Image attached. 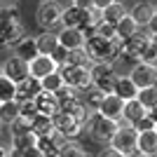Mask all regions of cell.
Masks as SVG:
<instances>
[{
    "instance_id": "cell-1",
    "label": "cell",
    "mask_w": 157,
    "mask_h": 157,
    "mask_svg": "<svg viewBox=\"0 0 157 157\" xmlns=\"http://www.w3.org/2000/svg\"><path fill=\"white\" fill-rule=\"evenodd\" d=\"M85 52L92 63H117L120 61V40H105L92 35L85 42Z\"/></svg>"
},
{
    "instance_id": "cell-16",
    "label": "cell",
    "mask_w": 157,
    "mask_h": 157,
    "mask_svg": "<svg viewBox=\"0 0 157 157\" xmlns=\"http://www.w3.org/2000/svg\"><path fill=\"white\" fill-rule=\"evenodd\" d=\"M40 92H42L40 80L26 78V80H21V82H17V94H14V101H19V103H24V101H35V96H38Z\"/></svg>"
},
{
    "instance_id": "cell-3",
    "label": "cell",
    "mask_w": 157,
    "mask_h": 157,
    "mask_svg": "<svg viewBox=\"0 0 157 157\" xmlns=\"http://www.w3.org/2000/svg\"><path fill=\"white\" fill-rule=\"evenodd\" d=\"M148 45H150V35L141 28V31H136L131 38L120 42V59L129 61L131 66L138 63V61H143V54H145V49H148Z\"/></svg>"
},
{
    "instance_id": "cell-35",
    "label": "cell",
    "mask_w": 157,
    "mask_h": 157,
    "mask_svg": "<svg viewBox=\"0 0 157 157\" xmlns=\"http://www.w3.org/2000/svg\"><path fill=\"white\" fill-rule=\"evenodd\" d=\"M63 66H82V68H89V66H92V61H89V56H87V52H85V47H82V49H73V52H68Z\"/></svg>"
},
{
    "instance_id": "cell-31",
    "label": "cell",
    "mask_w": 157,
    "mask_h": 157,
    "mask_svg": "<svg viewBox=\"0 0 157 157\" xmlns=\"http://www.w3.org/2000/svg\"><path fill=\"white\" fill-rule=\"evenodd\" d=\"M40 87H42V92H47V94H56L61 87H63V78H61V73L59 71L49 73L47 78L40 80Z\"/></svg>"
},
{
    "instance_id": "cell-4",
    "label": "cell",
    "mask_w": 157,
    "mask_h": 157,
    "mask_svg": "<svg viewBox=\"0 0 157 157\" xmlns=\"http://www.w3.org/2000/svg\"><path fill=\"white\" fill-rule=\"evenodd\" d=\"M61 10H63V5H59L56 0L38 2L35 24H38L42 31H59V26H61Z\"/></svg>"
},
{
    "instance_id": "cell-37",
    "label": "cell",
    "mask_w": 157,
    "mask_h": 157,
    "mask_svg": "<svg viewBox=\"0 0 157 157\" xmlns=\"http://www.w3.org/2000/svg\"><path fill=\"white\" fill-rule=\"evenodd\" d=\"M19 117L26 120V122H33L38 117V108H35V101H24L19 103Z\"/></svg>"
},
{
    "instance_id": "cell-46",
    "label": "cell",
    "mask_w": 157,
    "mask_h": 157,
    "mask_svg": "<svg viewBox=\"0 0 157 157\" xmlns=\"http://www.w3.org/2000/svg\"><path fill=\"white\" fill-rule=\"evenodd\" d=\"M19 0H0V7H17Z\"/></svg>"
},
{
    "instance_id": "cell-36",
    "label": "cell",
    "mask_w": 157,
    "mask_h": 157,
    "mask_svg": "<svg viewBox=\"0 0 157 157\" xmlns=\"http://www.w3.org/2000/svg\"><path fill=\"white\" fill-rule=\"evenodd\" d=\"M14 94H17V85H14L10 78H5V75L0 73V103L14 101Z\"/></svg>"
},
{
    "instance_id": "cell-13",
    "label": "cell",
    "mask_w": 157,
    "mask_h": 157,
    "mask_svg": "<svg viewBox=\"0 0 157 157\" xmlns=\"http://www.w3.org/2000/svg\"><path fill=\"white\" fill-rule=\"evenodd\" d=\"M127 14L136 21L138 28H145L148 21L152 19V14H155V2H150V0H136V2L127 10Z\"/></svg>"
},
{
    "instance_id": "cell-12",
    "label": "cell",
    "mask_w": 157,
    "mask_h": 157,
    "mask_svg": "<svg viewBox=\"0 0 157 157\" xmlns=\"http://www.w3.org/2000/svg\"><path fill=\"white\" fill-rule=\"evenodd\" d=\"M122 110H124V101L120 96H115V94H105L96 113L108 117V120H113V122H120L122 120Z\"/></svg>"
},
{
    "instance_id": "cell-48",
    "label": "cell",
    "mask_w": 157,
    "mask_h": 157,
    "mask_svg": "<svg viewBox=\"0 0 157 157\" xmlns=\"http://www.w3.org/2000/svg\"><path fill=\"white\" fill-rule=\"evenodd\" d=\"M0 157H7V145L0 141Z\"/></svg>"
},
{
    "instance_id": "cell-49",
    "label": "cell",
    "mask_w": 157,
    "mask_h": 157,
    "mask_svg": "<svg viewBox=\"0 0 157 157\" xmlns=\"http://www.w3.org/2000/svg\"><path fill=\"white\" fill-rule=\"evenodd\" d=\"M155 12H157V0H155Z\"/></svg>"
},
{
    "instance_id": "cell-27",
    "label": "cell",
    "mask_w": 157,
    "mask_h": 157,
    "mask_svg": "<svg viewBox=\"0 0 157 157\" xmlns=\"http://www.w3.org/2000/svg\"><path fill=\"white\" fill-rule=\"evenodd\" d=\"M136 31H141V28L136 26V21L131 19L129 14H124V17L115 24V33H117V40H120V42H122V40H127V38H131Z\"/></svg>"
},
{
    "instance_id": "cell-9",
    "label": "cell",
    "mask_w": 157,
    "mask_h": 157,
    "mask_svg": "<svg viewBox=\"0 0 157 157\" xmlns=\"http://www.w3.org/2000/svg\"><path fill=\"white\" fill-rule=\"evenodd\" d=\"M127 75L131 78V82H134L138 89L157 85V66H150V63H145V61L134 63V66L129 68V73H127Z\"/></svg>"
},
{
    "instance_id": "cell-14",
    "label": "cell",
    "mask_w": 157,
    "mask_h": 157,
    "mask_svg": "<svg viewBox=\"0 0 157 157\" xmlns=\"http://www.w3.org/2000/svg\"><path fill=\"white\" fill-rule=\"evenodd\" d=\"M59 45L66 47L68 52H73V49H82L87 42L85 33L80 31V28H59Z\"/></svg>"
},
{
    "instance_id": "cell-10",
    "label": "cell",
    "mask_w": 157,
    "mask_h": 157,
    "mask_svg": "<svg viewBox=\"0 0 157 157\" xmlns=\"http://www.w3.org/2000/svg\"><path fill=\"white\" fill-rule=\"evenodd\" d=\"M0 73L17 85V82H21V80L28 78V61H24V59H19V56L10 54V56L0 63Z\"/></svg>"
},
{
    "instance_id": "cell-51",
    "label": "cell",
    "mask_w": 157,
    "mask_h": 157,
    "mask_svg": "<svg viewBox=\"0 0 157 157\" xmlns=\"http://www.w3.org/2000/svg\"><path fill=\"white\" fill-rule=\"evenodd\" d=\"M155 131H157V124H155Z\"/></svg>"
},
{
    "instance_id": "cell-5",
    "label": "cell",
    "mask_w": 157,
    "mask_h": 157,
    "mask_svg": "<svg viewBox=\"0 0 157 157\" xmlns=\"http://www.w3.org/2000/svg\"><path fill=\"white\" fill-rule=\"evenodd\" d=\"M89 73H92V87L98 89L103 94H113V87H115V80H117V68L113 63H92L89 66Z\"/></svg>"
},
{
    "instance_id": "cell-34",
    "label": "cell",
    "mask_w": 157,
    "mask_h": 157,
    "mask_svg": "<svg viewBox=\"0 0 157 157\" xmlns=\"http://www.w3.org/2000/svg\"><path fill=\"white\" fill-rule=\"evenodd\" d=\"M35 141H38V138L33 136L31 131H26V134H14V136H10V145H7V148L26 150V148H33V145H35Z\"/></svg>"
},
{
    "instance_id": "cell-6",
    "label": "cell",
    "mask_w": 157,
    "mask_h": 157,
    "mask_svg": "<svg viewBox=\"0 0 157 157\" xmlns=\"http://www.w3.org/2000/svg\"><path fill=\"white\" fill-rule=\"evenodd\" d=\"M52 124H54V134L59 138H63V141H78V136L85 131V127L80 124L71 113H63V110L52 115Z\"/></svg>"
},
{
    "instance_id": "cell-44",
    "label": "cell",
    "mask_w": 157,
    "mask_h": 157,
    "mask_svg": "<svg viewBox=\"0 0 157 157\" xmlns=\"http://www.w3.org/2000/svg\"><path fill=\"white\" fill-rule=\"evenodd\" d=\"M115 0H89V7L92 10H96V12H101V10H105L108 5H113Z\"/></svg>"
},
{
    "instance_id": "cell-11",
    "label": "cell",
    "mask_w": 157,
    "mask_h": 157,
    "mask_svg": "<svg viewBox=\"0 0 157 157\" xmlns=\"http://www.w3.org/2000/svg\"><path fill=\"white\" fill-rule=\"evenodd\" d=\"M59 66L54 63V59L49 54H38L35 59L28 61V78H35V80H42L47 78L49 73H56Z\"/></svg>"
},
{
    "instance_id": "cell-7",
    "label": "cell",
    "mask_w": 157,
    "mask_h": 157,
    "mask_svg": "<svg viewBox=\"0 0 157 157\" xmlns=\"http://www.w3.org/2000/svg\"><path fill=\"white\" fill-rule=\"evenodd\" d=\"M136 131H134V127L129 124H122L120 122L117 131H115V136L110 138V148H115L117 152H122L124 157H136Z\"/></svg>"
},
{
    "instance_id": "cell-21",
    "label": "cell",
    "mask_w": 157,
    "mask_h": 157,
    "mask_svg": "<svg viewBox=\"0 0 157 157\" xmlns=\"http://www.w3.org/2000/svg\"><path fill=\"white\" fill-rule=\"evenodd\" d=\"M35 108H38V115H47L52 117L54 113H59V101L54 94H47V92H40L35 96Z\"/></svg>"
},
{
    "instance_id": "cell-47",
    "label": "cell",
    "mask_w": 157,
    "mask_h": 157,
    "mask_svg": "<svg viewBox=\"0 0 157 157\" xmlns=\"http://www.w3.org/2000/svg\"><path fill=\"white\" fill-rule=\"evenodd\" d=\"M71 5H75V7H89V0H71Z\"/></svg>"
},
{
    "instance_id": "cell-26",
    "label": "cell",
    "mask_w": 157,
    "mask_h": 157,
    "mask_svg": "<svg viewBox=\"0 0 157 157\" xmlns=\"http://www.w3.org/2000/svg\"><path fill=\"white\" fill-rule=\"evenodd\" d=\"M19 120V101H7V103H0V124L10 127Z\"/></svg>"
},
{
    "instance_id": "cell-22",
    "label": "cell",
    "mask_w": 157,
    "mask_h": 157,
    "mask_svg": "<svg viewBox=\"0 0 157 157\" xmlns=\"http://www.w3.org/2000/svg\"><path fill=\"white\" fill-rule=\"evenodd\" d=\"M63 143V138H59L56 134L54 136H45V138H38L35 141V148L42 157H59V148Z\"/></svg>"
},
{
    "instance_id": "cell-45",
    "label": "cell",
    "mask_w": 157,
    "mask_h": 157,
    "mask_svg": "<svg viewBox=\"0 0 157 157\" xmlns=\"http://www.w3.org/2000/svg\"><path fill=\"white\" fill-rule=\"evenodd\" d=\"M24 157H42V155H40L38 148L33 145V148H26V150H24Z\"/></svg>"
},
{
    "instance_id": "cell-20",
    "label": "cell",
    "mask_w": 157,
    "mask_h": 157,
    "mask_svg": "<svg viewBox=\"0 0 157 157\" xmlns=\"http://www.w3.org/2000/svg\"><path fill=\"white\" fill-rule=\"evenodd\" d=\"M145 113H148V110H145L143 105L138 103L136 98H131V101H124V110H122V120H120V122H122V124L134 127L138 120L145 115Z\"/></svg>"
},
{
    "instance_id": "cell-30",
    "label": "cell",
    "mask_w": 157,
    "mask_h": 157,
    "mask_svg": "<svg viewBox=\"0 0 157 157\" xmlns=\"http://www.w3.org/2000/svg\"><path fill=\"white\" fill-rule=\"evenodd\" d=\"M21 24L19 7H0V28H10Z\"/></svg>"
},
{
    "instance_id": "cell-52",
    "label": "cell",
    "mask_w": 157,
    "mask_h": 157,
    "mask_svg": "<svg viewBox=\"0 0 157 157\" xmlns=\"http://www.w3.org/2000/svg\"><path fill=\"white\" fill-rule=\"evenodd\" d=\"M0 129H2V124H0Z\"/></svg>"
},
{
    "instance_id": "cell-18",
    "label": "cell",
    "mask_w": 157,
    "mask_h": 157,
    "mask_svg": "<svg viewBox=\"0 0 157 157\" xmlns=\"http://www.w3.org/2000/svg\"><path fill=\"white\" fill-rule=\"evenodd\" d=\"M12 49H14V56H19V59H24V61H31V59H35V56L40 54L38 52V42H35V35H24Z\"/></svg>"
},
{
    "instance_id": "cell-39",
    "label": "cell",
    "mask_w": 157,
    "mask_h": 157,
    "mask_svg": "<svg viewBox=\"0 0 157 157\" xmlns=\"http://www.w3.org/2000/svg\"><path fill=\"white\" fill-rule=\"evenodd\" d=\"M155 124H157L155 117H152L150 113H145L143 117H141L136 124H134V131H136V134H143V131H152V129H155Z\"/></svg>"
},
{
    "instance_id": "cell-41",
    "label": "cell",
    "mask_w": 157,
    "mask_h": 157,
    "mask_svg": "<svg viewBox=\"0 0 157 157\" xmlns=\"http://www.w3.org/2000/svg\"><path fill=\"white\" fill-rule=\"evenodd\" d=\"M49 56L54 59V63H56V66H63V63H66V56H68V49L59 45V47H56V49H54L52 54H49Z\"/></svg>"
},
{
    "instance_id": "cell-23",
    "label": "cell",
    "mask_w": 157,
    "mask_h": 157,
    "mask_svg": "<svg viewBox=\"0 0 157 157\" xmlns=\"http://www.w3.org/2000/svg\"><path fill=\"white\" fill-rule=\"evenodd\" d=\"M127 14V7H124V2L122 0H115L113 5H108L105 10H101L98 12V17H101V21H105V24H110V26H115L122 17Z\"/></svg>"
},
{
    "instance_id": "cell-15",
    "label": "cell",
    "mask_w": 157,
    "mask_h": 157,
    "mask_svg": "<svg viewBox=\"0 0 157 157\" xmlns=\"http://www.w3.org/2000/svg\"><path fill=\"white\" fill-rule=\"evenodd\" d=\"M136 157H157V131H143L136 136Z\"/></svg>"
},
{
    "instance_id": "cell-2",
    "label": "cell",
    "mask_w": 157,
    "mask_h": 157,
    "mask_svg": "<svg viewBox=\"0 0 157 157\" xmlns=\"http://www.w3.org/2000/svg\"><path fill=\"white\" fill-rule=\"evenodd\" d=\"M117 127H120V122H113V120L103 117V115H98V113H92V117L87 120V124H85V131L89 134V138H92L94 143L108 145L110 138L115 136Z\"/></svg>"
},
{
    "instance_id": "cell-38",
    "label": "cell",
    "mask_w": 157,
    "mask_h": 157,
    "mask_svg": "<svg viewBox=\"0 0 157 157\" xmlns=\"http://www.w3.org/2000/svg\"><path fill=\"white\" fill-rule=\"evenodd\" d=\"M94 35H98V38H105V40H117L115 26L105 24V21H98V24H96V28H94Z\"/></svg>"
},
{
    "instance_id": "cell-33",
    "label": "cell",
    "mask_w": 157,
    "mask_h": 157,
    "mask_svg": "<svg viewBox=\"0 0 157 157\" xmlns=\"http://www.w3.org/2000/svg\"><path fill=\"white\" fill-rule=\"evenodd\" d=\"M54 96H56V101H59V108H61V105H68V103H75V101H80L82 92H78V89H73V87L63 85L59 92L54 94Z\"/></svg>"
},
{
    "instance_id": "cell-17",
    "label": "cell",
    "mask_w": 157,
    "mask_h": 157,
    "mask_svg": "<svg viewBox=\"0 0 157 157\" xmlns=\"http://www.w3.org/2000/svg\"><path fill=\"white\" fill-rule=\"evenodd\" d=\"M85 24V7L68 5L61 10V26L59 28H82Z\"/></svg>"
},
{
    "instance_id": "cell-43",
    "label": "cell",
    "mask_w": 157,
    "mask_h": 157,
    "mask_svg": "<svg viewBox=\"0 0 157 157\" xmlns=\"http://www.w3.org/2000/svg\"><path fill=\"white\" fill-rule=\"evenodd\" d=\"M143 31L148 33V35H150V38H157V12L152 14V19L148 21V26H145Z\"/></svg>"
},
{
    "instance_id": "cell-32",
    "label": "cell",
    "mask_w": 157,
    "mask_h": 157,
    "mask_svg": "<svg viewBox=\"0 0 157 157\" xmlns=\"http://www.w3.org/2000/svg\"><path fill=\"white\" fill-rule=\"evenodd\" d=\"M59 157H89V155L78 141H63L59 148Z\"/></svg>"
},
{
    "instance_id": "cell-29",
    "label": "cell",
    "mask_w": 157,
    "mask_h": 157,
    "mask_svg": "<svg viewBox=\"0 0 157 157\" xmlns=\"http://www.w3.org/2000/svg\"><path fill=\"white\" fill-rule=\"evenodd\" d=\"M136 101H138L141 105H143L145 110H155V108H157V85L138 89V94H136Z\"/></svg>"
},
{
    "instance_id": "cell-19",
    "label": "cell",
    "mask_w": 157,
    "mask_h": 157,
    "mask_svg": "<svg viewBox=\"0 0 157 157\" xmlns=\"http://www.w3.org/2000/svg\"><path fill=\"white\" fill-rule=\"evenodd\" d=\"M113 94H115V96H120L122 101H131V98H136L138 87L131 82L129 75H122V73H120L117 80H115V87H113Z\"/></svg>"
},
{
    "instance_id": "cell-42",
    "label": "cell",
    "mask_w": 157,
    "mask_h": 157,
    "mask_svg": "<svg viewBox=\"0 0 157 157\" xmlns=\"http://www.w3.org/2000/svg\"><path fill=\"white\" fill-rule=\"evenodd\" d=\"M96 157H124V155H122V152H117L115 148H110V145H103V148L96 152Z\"/></svg>"
},
{
    "instance_id": "cell-25",
    "label": "cell",
    "mask_w": 157,
    "mask_h": 157,
    "mask_svg": "<svg viewBox=\"0 0 157 157\" xmlns=\"http://www.w3.org/2000/svg\"><path fill=\"white\" fill-rule=\"evenodd\" d=\"M31 134L35 138H45V136H54V124H52V117L47 115H38V117L31 122Z\"/></svg>"
},
{
    "instance_id": "cell-8",
    "label": "cell",
    "mask_w": 157,
    "mask_h": 157,
    "mask_svg": "<svg viewBox=\"0 0 157 157\" xmlns=\"http://www.w3.org/2000/svg\"><path fill=\"white\" fill-rule=\"evenodd\" d=\"M59 73L63 78V85L78 89V92H85L92 87V73L89 68H82V66H59Z\"/></svg>"
},
{
    "instance_id": "cell-40",
    "label": "cell",
    "mask_w": 157,
    "mask_h": 157,
    "mask_svg": "<svg viewBox=\"0 0 157 157\" xmlns=\"http://www.w3.org/2000/svg\"><path fill=\"white\" fill-rule=\"evenodd\" d=\"M143 61L150 66H157V38H150V45H148V49L143 54Z\"/></svg>"
},
{
    "instance_id": "cell-53",
    "label": "cell",
    "mask_w": 157,
    "mask_h": 157,
    "mask_svg": "<svg viewBox=\"0 0 157 157\" xmlns=\"http://www.w3.org/2000/svg\"><path fill=\"white\" fill-rule=\"evenodd\" d=\"M155 110H157V108H155Z\"/></svg>"
},
{
    "instance_id": "cell-24",
    "label": "cell",
    "mask_w": 157,
    "mask_h": 157,
    "mask_svg": "<svg viewBox=\"0 0 157 157\" xmlns=\"http://www.w3.org/2000/svg\"><path fill=\"white\" fill-rule=\"evenodd\" d=\"M35 42H38L40 54H52L59 47V33L56 31H42L40 35H35Z\"/></svg>"
},
{
    "instance_id": "cell-50",
    "label": "cell",
    "mask_w": 157,
    "mask_h": 157,
    "mask_svg": "<svg viewBox=\"0 0 157 157\" xmlns=\"http://www.w3.org/2000/svg\"><path fill=\"white\" fill-rule=\"evenodd\" d=\"M40 2H47V0H40Z\"/></svg>"
},
{
    "instance_id": "cell-28",
    "label": "cell",
    "mask_w": 157,
    "mask_h": 157,
    "mask_svg": "<svg viewBox=\"0 0 157 157\" xmlns=\"http://www.w3.org/2000/svg\"><path fill=\"white\" fill-rule=\"evenodd\" d=\"M105 94L98 92V89H94V87H89V89H85L82 92V96H80V101H82V105H85L89 113H96L98 105H101V101H103Z\"/></svg>"
}]
</instances>
